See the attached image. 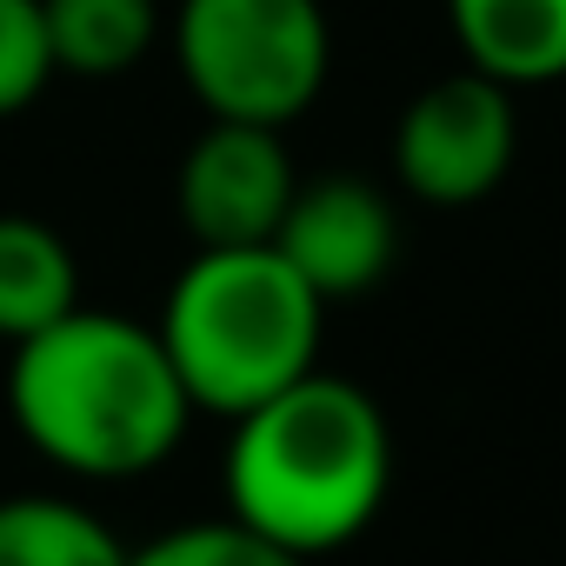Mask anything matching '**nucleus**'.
Here are the masks:
<instances>
[{"label": "nucleus", "instance_id": "11", "mask_svg": "<svg viewBox=\"0 0 566 566\" xmlns=\"http://www.w3.org/2000/svg\"><path fill=\"white\" fill-rule=\"evenodd\" d=\"M0 566H127V539L67 493H8Z\"/></svg>", "mask_w": 566, "mask_h": 566}, {"label": "nucleus", "instance_id": "5", "mask_svg": "<svg viewBox=\"0 0 566 566\" xmlns=\"http://www.w3.org/2000/svg\"><path fill=\"white\" fill-rule=\"evenodd\" d=\"M520 154L513 87L460 67L427 81L394 120V174L427 207H473L500 193Z\"/></svg>", "mask_w": 566, "mask_h": 566}, {"label": "nucleus", "instance_id": "4", "mask_svg": "<svg viewBox=\"0 0 566 566\" xmlns=\"http://www.w3.org/2000/svg\"><path fill=\"white\" fill-rule=\"evenodd\" d=\"M167 41L207 120L287 134L334 74V28L321 0H174Z\"/></svg>", "mask_w": 566, "mask_h": 566}, {"label": "nucleus", "instance_id": "9", "mask_svg": "<svg viewBox=\"0 0 566 566\" xmlns=\"http://www.w3.org/2000/svg\"><path fill=\"white\" fill-rule=\"evenodd\" d=\"M41 28L54 81H120L160 48L167 14L160 0H41Z\"/></svg>", "mask_w": 566, "mask_h": 566}, {"label": "nucleus", "instance_id": "2", "mask_svg": "<svg viewBox=\"0 0 566 566\" xmlns=\"http://www.w3.org/2000/svg\"><path fill=\"white\" fill-rule=\"evenodd\" d=\"M8 354V413L21 440L74 480L154 473L193 427V400L154 321L81 301Z\"/></svg>", "mask_w": 566, "mask_h": 566}, {"label": "nucleus", "instance_id": "8", "mask_svg": "<svg viewBox=\"0 0 566 566\" xmlns=\"http://www.w3.org/2000/svg\"><path fill=\"white\" fill-rule=\"evenodd\" d=\"M453 48L500 87L566 81V0H447Z\"/></svg>", "mask_w": 566, "mask_h": 566}, {"label": "nucleus", "instance_id": "7", "mask_svg": "<svg viewBox=\"0 0 566 566\" xmlns=\"http://www.w3.org/2000/svg\"><path fill=\"white\" fill-rule=\"evenodd\" d=\"M273 247L307 287L334 307V301H360L394 273L400 253V220L394 200L360 180V174H327V180H301L287 213L273 227Z\"/></svg>", "mask_w": 566, "mask_h": 566}, {"label": "nucleus", "instance_id": "10", "mask_svg": "<svg viewBox=\"0 0 566 566\" xmlns=\"http://www.w3.org/2000/svg\"><path fill=\"white\" fill-rule=\"evenodd\" d=\"M81 307V260L41 213H0V340L21 347Z\"/></svg>", "mask_w": 566, "mask_h": 566}, {"label": "nucleus", "instance_id": "12", "mask_svg": "<svg viewBox=\"0 0 566 566\" xmlns=\"http://www.w3.org/2000/svg\"><path fill=\"white\" fill-rule=\"evenodd\" d=\"M127 566H307V559L220 513V520H180L147 546H127Z\"/></svg>", "mask_w": 566, "mask_h": 566}, {"label": "nucleus", "instance_id": "6", "mask_svg": "<svg viewBox=\"0 0 566 566\" xmlns=\"http://www.w3.org/2000/svg\"><path fill=\"white\" fill-rule=\"evenodd\" d=\"M301 174L280 127L253 120H207L174 174V207L193 247H266L287 213Z\"/></svg>", "mask_w": 566, "mask_h": 566}, {"label": "nucleus", "instance_id": "1", "mask_svg": "<svg viewBox=\"0 0 566 566\" xmlns=\"http://www.w3.org/2000/svg\"><path fill=\"white\" fill-rule=\"evenodd\" d=\"M220 480L240 526L314 566L354 546L394 493L387 407L360 380L314 367L233 420Z\"/></svg>", "mask_w": 566, "mask_h": 566}, {"label": "nucleus", "instance_id": "3", "mask_svg": "<svg viewBox=\"0 0 566 566\" xmlns=\"http://www.w3.org/2000/svg\"><path fill=\"white\" fill-rule=\"evenodd\" d=\"M327 301L280 260V247H193L160 301V347L193 413L240 420L321 367Z\"/></svg>", "mask_w": 566, "mask_h": 566}, {"label": "nucleus", "instance_id": "13", "mask_svg": "<svg viewBox=\"0 0 566 566\" xmlns=\"http://www.w3.org/2000/svg\"><path fill=\"white\" fill-rule=\"evenodd\" d=\"M54 81L41 0H0V120L28 114Z\"/></svg>", "mask_w": 566, "mask_h": 566}]
</instances>
